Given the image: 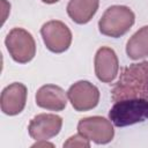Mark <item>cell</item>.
<instances>
[{
    "mask_svg": "<svg viewBox=\"0 0 148 148\" xmlns=\"http://www.w3.org/2000/svg\"><path fill=\"white\" fill-rule=\"evenodd\" d=\"M113 102L139 98L148 102V61L132 64L123 68L120 77L111 90Z\"/></svg>",
    "mask_w": 148,
    "mask_h": 148,
    "instance_id": "6da1fadb",
    "label": "cell"
},
{
    "mask_svg": "<svg viewBox=\"0 0 148 148\" xmlns=\"http://www.w3.org/2000/svg\"><path fill=\"white\" fill-rule=\"evenodd\" d=\"M109 119L117 127H125L148 119V102L139 98H124L113 102Z\"/></svg>",
    "mask_w": 148,
    "mask_h": 148,
    "instance_id": "7a4b0ae2",
    "label": "cell"
},
{
    "mask_svg": "<svg viewBox=\"0 0 148 148\" xmlns=\"http://www.w3.org/2000/svg\"><path fill=\"white\" fill-rule=\"evenodd\" d=\"M135 15L127 6L114 5L109 7L98 21L101 34L118 38L125 35L134 24Z\"/></svg>",
    "mask_w": 148,
    "mask_h": 148,
    "instance_id": "3957f363",
    "label": "cell"
},
{
    "mask_svg": "<svg viewBox=\"0 0 148 148\" xmlns=\"http://www.w3.org/2000/svg\"><path fill=\"white\" fill-rule=\"evenodd\" d=\"M6 47L12 59L18 64H27L36 54V43L32 35L23 28L12 29L6 39Z\"/></svg>",
    "mask_w": 148,
    "mask_h": 148,
    "instance_id": "277c9868",
    "label": "cell"
},
{
    "mask_svg": "<svg viewBox=\"0 0 148 148\" xmlns=\"http://www.w3.org/2000/svg\"><path fill=\"white\" fill-rule=\"evenodd\" d=\"M40 35L47 50L53 53H62L71 46L72 32L61 21L52 20L43 24Z\"/></svg>",
    "mask_w": 148,
    "mask_h": 148,
    "instance_id": "5b68a950",
    "label": "cell"
},
{
    "mask_svg": "<svg viewBox=\"0 0 148 148\" xmlns=\"http://www.w3.org/2000/svg\"><path fill=\"white\" fill-rule=\"evenodd\" d=\"M77 132L97 145L109 143L114 135L113 124L104 117L94 116L80 119Z\"/></svg>",
    "mask_w": 148,
    "mask_h": 148,
    "instance_id": "8992f818",
    "label": "cell"
},
{
    "mask_svg": "<svg viewBox=\"0 0 148 148\" xmlns=\"http://www.w3.org/2000/svg\"><path fill=\"white\" fill-rule=\"evenodd\" d=\"M67 97L72 106L81 112L94 109L99 101V90L89 81H77L67 90Z\"/></svg>",
    "mask_w": 148,
    "mask_h": 148,
    "instance_id": "52a82bcc",
    "label": "cell"
},
{
    "mask_svg": "<svg viewBox=\"0 0 148 148\" xmlns=\"http://www.w3.org/2000/svg\"><path fill=\"white\" fill-rule=\"evenodd\" d=\"M61 126V117L53 113H39L31 119L28 131L32 139L40 141L56 136L60 132Z\"/></svg>",
    "mask_w": 148,
    "mask_h": 148,
    "instance_id": "ba28073f",
    "label": "cell"
},
{
    "mask_svg": "<svg viewBox=\"0 0 148 148\" xmlns=\"http://www.w3.org/2000/svg\"><path fill=\"white\" fill-rule=\"evenodd\" d=\"M27 87L21 82H14L7 86L0 96L1 111L7 116H16L21 113L27 102Z\"/></svg>",
    "mask_w": 148,
    "mask_h": 148,
    "instance_id": "9c48e42d",
    "label": "cell"
},
{
    "mask_svg": "<svg viewBox=\"0 0 148 148\" xmlns=\"http://www.w3.org/2000/svg\"><path fill=\"white\" fill-rule=\"evenodd\" d=\"M119 71V61L116 52L108 46H102L95 54V74L102 82H112Z\"/></svg>",
    "mask_w": 148,
    "mask_h": 148,
    "instance_id": "30bf717a",
    "label": "cell"
},
{
    "mask_svg": "<svg viewBox=\"0 0 148 148\" xmlns=\"http://www.w3.org/2000/svg\"><path fill=\"white\" fill-rule=\"evenodd\" d=\"M67 92L56 84L42 86L36 92V104L51 111H62L67 105Z\"/></svg>",
    "mask_w": 148,
    "mask_h": 148,
    "instance_id": "8fae6325",
    "label": "cell"
},
{
    "mask_svg": "<svg viewBox=\"0 0 148 148\" xmlns=\"http://www.w3.org/2000/svg\"><path fill=\"white\" fill-rule=\"evenodd\" d=\"M99 0H69L67 5L68 16L77 24L88 23L96 14Z\"/></svg>",
    "mask_w": 148,
    "mask_h": 148,
    "instance_id": "7c38bea8",
    "label": "cell"
},
{
    "mask_svg": "<svg viewBox=\"0 0 148 148\" xmlns=\"http://www.w3.org/2000/svg\"><path fill=\"white\" fill-rule=\"evenodd\" d=\"M126 53L132 60L148 57V25L140 28L128 39L126 44Z\"/></svg>",
    "mask_w": 148,
    "mask_h": 148,
    "instance_id": "4fadbf2b",
    "label": "cell"
},
{
    "mask_svg": "<svg viewBox=\"0 0 148 148\" xmlns=\"http://www.w3.org/2000/svg\"><path fill=\"white\" fill-rule=\"evenodd\" d=\"M64 147H86V148H89L90 147V143H89V140L83 136L82 134H75L73 136H71L65 143H64Z\"/></svg>",
    "mask_w": 148,
    "mask_h": 148,
    "instance_id": "5bb4252c",
    "label": "cell"
},
{
    "mask_svg": "<svg viewBox=\"0 0 148 148\" xmlns=\"http://www.w3.org/2000/svg\"><path fill=\"white\" fill-rule=\"evenodd\" d=\"M40 141H42V142H36L35 145H32V147H45V146H51V147H53V145L46 142V140H40Z\"/></svg>",
    "mask_w": 148,
    "mask_h": 148,
    "instance_id": "9a60e30c",
    "label": "cell"
},
{
    "mask_svg": "<svg viewBox=\"0 0 148 148\" xmlns=\"http://www.w3.org/2000/svg\"><path fill=\"white\" fill-rule=\"evenodd\" d=\"M43 2H45V3H49V5H51V3H56V2H58L59 0H42Z\"/></svg>",
    "mask_w": 148,
    "mask_h": 148,
    "instance_id": "2e32d148",
    "label": "cell"
}]
</instances>
